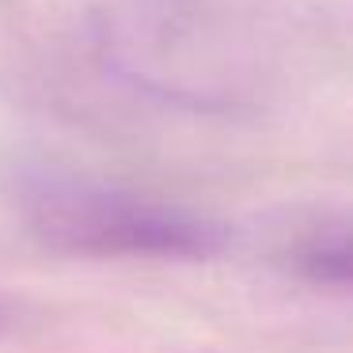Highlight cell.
Here are the masks:
<instances>
[{
	"label": "cell",
	"instance_id": "2",
	"mask_svg": "<svg viewBox=\"0 0 353 353\" xmlns=\"http://www.w3.org/2000/svg\"><path fill=\"white\" fill-rule=\"evenodd\" d=\"M107 61L152 95L198 107L243 95L247 39L224 12L201 0H137L103 27Z\"/></svg>",
	"mask_w": 353,
	"mask_h": 353
},
{
	"label": "cell",
	"instance_id": "3",
	"mask_svg": "<svg viewBox=\"0 0 353 353\" xmlns=\"http://www.w3.org/2000/svg\"><path fill=\"white\" fill-rule=\"evenodd\" d=\"M292 266L315 285H338L342 289L350 281V236L342 224H319L300 243L292 247Z\"/></svg>",
	"mask_w": 353,
	"mask_h": 353
},
{
	"label": "cell",
	"instance_id": "1",
	"mask_svg": "<svg viewBox=\"0 0 353 353\" xmlns=\"http://www.w3.org/2000/svg\"><path fill=\"white\" fill-rule=\"evenodd\" d=\"M8 194L27 232L61 254L209 259L228 247V228L213 216L61 163H19Z\"/></svg>",
	"mask_w": 353,
	"mask_h": 353
}]
</instances>
